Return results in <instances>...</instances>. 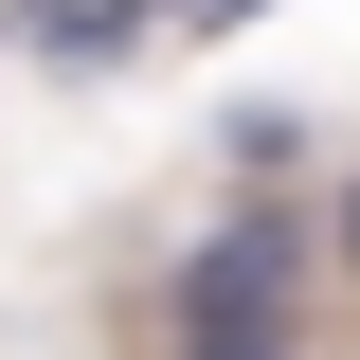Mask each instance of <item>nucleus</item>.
<instances>
[{"mask_svg":"<svg viewBox=\"0 0 360 360\" xmlns=\"http://www.w3.org/2000/svg\"><path fill=\"white\" fill-rule=\"evenodd\" d=\"M162 360H307V198H234L162 270Z\"/></svg>","mask_w":360,"mask_h":360,"instance_id":"1","label":"nucleus"},{"mask_svg":"<svg viewBox=\"0 0 360 360\" xmlns=\"http://www.w3.org/2000/svg\"><path fill=\"white\" fill-rule=\"evenodd\" d=\"M234 18H270V0H198V37H234Z\"/></svg>","mask_w":360,"mask_h":360,"instance_id":"2","label":"nucleus"},{"mask_svg":"<svg viewBox=\"0 0 360 360\" xmlns=\"http://www.w3.org/2000/svg\"><path fill=\"white\" fill-rule=\"evenodd\" d=\"M342 252H360V198H342Z\"/></svg>","mask_w":360,"mask_h":360,"instance_id":"3","label":"nucleus"}]
</instances>
